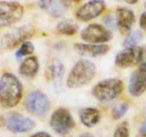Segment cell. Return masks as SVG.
Wrapping results in <instances>:
<instances>
[{
    "label": "cell",
    "mask_w": 146,
    "mask_h": 137,
    "mask_svg": "<svg viewBox=\"0 0 146 137\" xmlns=\"http://www.w3.org/2000/svg\"><path fill=\"white\" fill-rule=\"evenodd\" d=\"M23 87L20 81L12 73L4 74L0 79V104L9 109L17 105L22 97Z\"/></svg>",
    "instance_id": "1"
},
{
    "label": "cell",
    "mask_w": 146,
    "mask_h": 137,
    "mask_svg": "<svg viewBox=\"0 0 146 137\" xmlns=\"http://www.w3.org/2000/svg\"><path fill=\"white\" fill-rule=\"evenodd\" d=\"M96 67L92 61L87 59L80 60L70 71L67 80L69 88H79L88 84L95 77Z\"/></svg>",
    "instance_id": "2"
},
{
    "label": "cell",
    "mask_w": 146,
    "mask_h": 137,
    "mask_svg": "<svg viewBox=\"0 0 146 137\" xmlns=\"http://www.w3.org/2000/svg\"><path fill=\"white\" fill-rule=\"evenodd\" d=\"M123 84L120 79H108L97 84L92 89V95L101 101H108L115 99L122 93Z\"/></svg>",
    "instance_id": "3"
},
{
    "label": "cell",
    "mask_w": 146,
    "mask_h": 137,
    "mask_svg": "<svg viewBox=\"0 0 146 137\" xmlns=\"http://www.w3.org/2000/svg\"><path fill=\"white\" fill-rule=\"evenodd\" d=\"M27 111L36 117H43L48 113L50 102L47 95L40 91H34L27 95L25 100Z\"/></svg>",
    "instance_id": "4"
},
{
    "label": "cell",
    "mask_w": 146,
    "mask_h": 137,
    "mask_svg": "<svg viewBox=\"0 0 146 137\" xmlns=\"http://www.w3.org/2000/svg\"><path fill=\"white\" fill-rule=\"evenodd\" d=\"M34 34L35 28L29 24L13 29L5 34L2 37L1 42L2 48L5 49H13L30 39Z\"/></svg>",
    "instance_id": "5"
},
{
    "label": "cell",
    "mask_w": 146,
    "mask_h": 137,
    "mask_svg": "<svg viewBox=\"0 0 146 137\" xmlns=\"http://www.w3.org/2000/svg\"><path fill=\"white\" fill-rule=\"evenodd\" d=\"M23 14V7L18 2L0 1V27L17 23Z\"/></svg>",
    "instance_id": "6"
},
{
    "label": "cell",
    "mask_w": 146,
    "mask_h": 137,
    "mask_svg": "<svg viewBox=\"0 0 146 137\" xmlns=\"http://www.w3.org/2000/svg\"><path fill=\"white\" fill-rule=\"evenodd\" d=\"M50 124L56 133L62 135L70 132L75 126L71 113L63 107L58 108L52 113Z\"/></svg>",
    "instance_id": "7"
},
{
    "label": "cell",
    "mask_w": 146,
    "mask_h": 137,
    "mask_svg": "<svg viewBox=\"0 0 146 137\" xmlns=\"http://www.w3.org/2000/svg\"><path fill=\"white\" fill-rule=\"evenodd\" d=\"M113 34L109 29L100 24H90L81 32V38L84 41L93 44H101L110 40Z\"/></svg>",
    "instance_id": "8"
},
{
    "label": "cell",
    "mask_w": 146,
    "mask_h": 137,
    "mask_svg": "<svg viewBox=\"0 0 146 137\" xmlns=\"http://www.w3.org/2000/svg\"><path fill=\"white\" fill-rule=\"evenodd\" d=\"M143 50L140 47L135 46L126 47L116 55L115 64L122 68L134 67L141 61Z\"/></svg>",
    "instance_id": "9"
},
{
    "label": "cell",
    "mask_w": 146,
    "mask_h": 137,
    "mask_svg": "<svg viewBox=\"0 0 146 137\" xmlns=\"http://www.w3.org/2000/svg\"><path fill=\"white\" fill-rule=\"evenodd\" d=\"M6 126L9 131L13 133H25L33 129L35 121L17 113L9 114L6 120Z\"/></svg>",
    "instance_id": "10"
},
{
    "label": "cell",
    "mask_w": 146,
    "mask_h": 137,
    "mask_svg": "<svg viewBox=\"0 0 146 137\" xmlns=\"http://www.w3.org/2000/svg\"><path fill=\"white\" fill-rule=\"evenodd\" d=\"M105 9V3L103 0H91L78 9L76 16L80 20L88 22L100 16Z\"/></svg>",
    "instance_id": "11"
},
{
    "label": "cell",
    "mask_w": 146,
    "mask_h": 137,
    "mask_svg": "<svg viewBox=\"0 0 146 137\" xmlns=\"http://www.w3.org/2000/svg\"><path fill=\"white\" fill-rule=\"evenodd\" d=\"M135 20L134 13L128 8L120 7L116 12V25L123 34L130 32Z\"/></svg>",
    "instance_id": "12"
},
{
    "label": "cell",
    "mask_w": 146,
    "mask_h": 137,
    "mask_svg": "<svg viewBox=\"0 0 146 137\" xmlns=\"http://www.w3.org/2000/svg\"><path fill=\"white\" fill-rule=\"evenodd\" d=\"M128 90L135 97L140 96L146 90V73L138 70L132 74L130 79Z\"/></svg>",
    "instance_id": "13"
},
{
    "label": "cell",
    "mask_w": 146,
    "mask_h": 137,
    "mask_svg": "<svg viewBox=\"0 0 146 137\" xmlns=\"http://www.w3.org/2000/svg\"><path fill=\"white\" fill-rule=\"evenodd\" d=\"M74 48L79 54L88 57H99L107 54L110 47L106 44H89L78 43L74 45Z\"/></svg>",
    "instance_id": "14"
},
{
    "label": "cell",
    "mask_w": 146,
    "mask_h": 137,
    "mask_svg": "<svg viewBox=\"0 0 146 137\" xmlns=\"http://www.w3.org/2000/svg\"><path fill=\"white\" fill-rule=\"evenodd\" d=\"M79 116L82 124L88 127H93L100 119V113L95 108H84L80 110Z\"/></svg>",
    "instance_id": "15"
},
{
    "label": "cell",
    "mask_w": 146,
    "mask_h": 137,
    "mask_svg": "<svg viewBox=\"0 0 146 137\" xmlns=\"http://www.w3.org/2000/svg\"><path fill=\"white\" fill-rule=\"evenodd\" d=\"M39 61L36 57L25 59L19 67V73L26 77H32L39 70Z\"/></svg>",
    "instance_id": "16"
},
{
    "label": "cell",
    "mask_w": 146,
    "mask_h": 137,
    "mask_svg": "<svg viewBox=\"0 0 146 137\" xmlns=\"http://www.w3.org/2000/svg\"><path fill=\"white\" fill-rule=\"evenodd\" d=\"M64 74L63 64L58 60H53L49 67V75L55 86H60Z\"/></svg>",
    "instance_id": "17"
},
{
    "label": "cell",
    "mask_w": 146,
    "mask_h": 137,
    "mask_svg": "<svg viewBox=\"0 0 146 137\" xmlns=\"http://www.w3.org/2000/svg\"><path fill=\"white\" fill-rule=\"evenodd\" d=\"M79 26L70 20H64L60 22L57 26V29L60 33L67 36L74 35L78 32Z\"/></svg>",
    "instance_id": "18"
},
{
    "label": "cell",
    "mask_w": 146,
    "mask_h": 137,
    "mask_svg": "<svg viewBox=\"0 0 146 137\" xmlns=\"http://www.w3.org/2000/svg\"><path fill=\"white\" fill-rule=\"evenodd\" d=\"M34 50H35V47H34L33 44L30 41H25L17 51L15 56L17 59H21L32 54L34 52Z\"/></svg>",
    "instance_id": "19"
},
{
    "label": "cell",
    "mask_w": 146,
    "mask_h": 137,
    "mask_svg": "<svg viewBox=\"0 0 146 137\" xmlns=\"http://www.w3.org/2000/svg\"><path fill=\"white\" fill-rule=\"evenodd\" d=\"M141 32H139V31H136V32H133V33L129 34L125 40L123 44L125 47H135L141 40Z\"/></svg>",
    "instance_id": "20"
},
{
    "label": "cell",
    "mask_w": 146,
    "mask_h": 137,
    "mask_svg": "<svg viewBox=\"0 0 146 137\" xmlns=\"http://www.w3.org/2000/svg\"><path fill=\"white\" fill-rule=\"evenodd\" d=\"M128 109L129 105L126 102H124V103H122V104L116 106L113 109V111H112L113 119L115 120L121 119L126 114Z\"/></svg>",
    "instance_id": "21"
},
{
    "label": "cell",
    "mask_w": 146,
    "mask_h": 137,
    "mask_svg": "<svg viewBox=\"0 0 146 137\" xmlns=\"http://www.w3.org/2000/svg\"><path fill=\"white\" fill-rule=\"evenodd\" d=\"M114 137H129V130L125 124H122L117 127L114 133Z\"/></svg>",
    "instance_id": "22"
},
{
    "label": "cell",
    "mask_w": 146,
    "mask_h": 137,
    "mask_svg": "<svg viewBox=\"0 0 146 137\" xmlns=\"http://www.w3.org/2000/svg\"><path fill=\"white\" fill-rule=\"evenodd\" d=\"M53 0H39L38 5L41 9H49L53 4Z\"/></svg>",
    "instance_id": "23"
},
{
    "label": "cell",
    "mask_w": 146,
    "mask_h": 137,
    "mask_svg": "<svg viewBox=\"0 0 146 137\" xmlns=\"http://www.w3.org/2000/svg\"><path fill=\"white\" fill-rule=\"evenodd\" d=\"M104 23L107 25V26L108 27H114L116 23H115V21L113 19V18L110 15H108V16H105V18H104Z\"/></svg>",
    "instance_id": "24"
},
{
    "label": "cell",
    "mask_w": 146,
    "mask_h": 137,
    "mask_svg": "<svg viewBox=\"0 0 146 137\" xmlns=\"http://www.w3.org/2000/svg\"><path fill=\"white\" fill-rule=\"evenodd\" d=\"M82 2V0H61L62 5L64 7H72Z\"/></svg>",
    "instance_id": "25"
},
{
    "label": "cell",
    "mask_w": 146,
    "mask_h": 137,
    "mask_svg": "<svg viewBox=\"0 0 146 137\" xmlns=\"http://www.w3.org/2000/svg\"><path fill=\"white\" fill-rule=\"evenodd\" d=\"M140 26L142 29L146 31V12L143 13L140 16Z\"/></svg>",
    "instance_id": "26"
},
{
    "label": "cell",
    "mask_w": 146,
    "mask_h": 137,
    "mask_svg": "<svg viewBox=\"0 0 146 137\" xmlns=\"http://www.w3.org/2000/svg\"><path fill=\"white\" fill-rule=\"evenodd\" d=\"M31 137H52V136L45 131H40L32 135Z\"/></svg>",
    "instance_id": "27"
},
{
    "label": "cell",
    "mask_w": 146,
    "mask_h": 137,
    "mask_svg": "<svg viewBox=\"0 0 146 137\" xmlns=\"http://www.w3.org/2000/svg\"><path fill=\"white\" fill-rule=\"evenodd\" d=\"M139 132L140 134L143 136H146V119L144 121V122L142 124L141 126H140V129H139Z\"/></svg>",
    "instance_id": "28"
},
{
    "label": "cell",
    "mask_w": 146,
    "mask_h": 137,
    "mask_svg": "<svg viewBox=\"0 0 146 137\" xmlns=\"http://www.w3.org/2000/svg\"><path fill=\"white\" fill-rule=\"evenodd\" d=\"M139 70L141 71V72H145L146 73V61L140 64V69H139Z\"/></svg>",
    "instance_id": "29"
},
{
    "label": "cell",
    "mask_w": 146,
    "mask_h": 137,
    "mask_svg": "<svg viewBox=\"0 0 146 137\" xmlns=\"http://www.w3.org/2000/svg\"><path fill=\"white\" fill-rule=\"evenodd\" d=\"M127 4H130V5H133V4H135L136 2H137L139 0H125Z\"/></svg>",
    "instance_id": "30"
},
{
    "label": "cell",
    "mask_w": 146,
    "mask_h": 137,
    "mask_svg": "<svg viewBox=\"0 0 146 137\" xmlns=\"http://www.w3.org/2000/svg\"><path fill=\"white\" fill-rule=\"evenodd\" d=\"M80 137H94V136L90 133H85V134H82Z\"/></svg>",
    "instance_id": "31"
},
{
    "label": "cell",
    "mask_w": 146,
    "mask_h": 137,
    "mask_svg": "<svg viewBox=\"0 0 146 137\" xmlns=\"http://www.w3.org/2000/svg\"><path fill=\"white\" fill-rule=\"evenodd\" d=\"M145 8H146V1H145Z\"/></svg>",
    "instance_id": "32"
}]
</instances>
